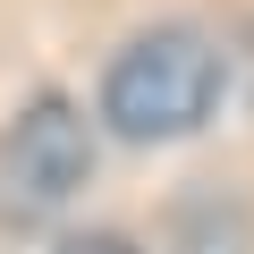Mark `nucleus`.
<instances>
[{
  "instance_id": "obj_1",
  "label": "nucleus",
  "mask_w": 254,
  "mask_h": 254,
  "mask_svg": "<svg viewBox=\"0 0 254 254\" xmlns=\"http://www.w3.org/2000/svg\"><path fill=\"white\" fill-rule=\"evenodd\" d=\"M220 102V51L187 26H153L136 34L119 60H110V85H102V119L136 144H161V136H187L203 127Z\"/></svg>"
},
{
  "instance_id": "obj_2",
  "label": "nucleus",
  "mask_w": 254,
  "mask_h": 254,
  "mask_svg": "<svg viewBox=\"0 0 254 254\" xmlns=\"http://www.w3.org/2000/svg\"><path fill=\"white\" fill-rule=\"evenodd\" d=\"M93 178V136H85V110L43 93L9 119L0 136V212L9 220H51L76 203V187Z\"/></svg>"
},
{
  "instance_id": "obj_3",
  "label": "nucleus",
  "mask_w": 254,
  "mask_h": 254,
  "mask_svg": "<svg viewBox=\"0 0 254 254\" xmlns=\"http://www.w3.org/2000/svg\"><path fill=\"white\" fill-rule=\"evenodd\" d=\"M60 254H136V246H127V237H110V229H93V237H68Z\"/></svg>"
}]
</instances>
